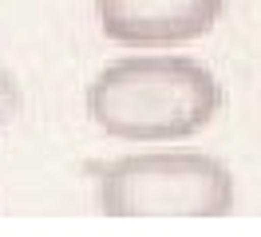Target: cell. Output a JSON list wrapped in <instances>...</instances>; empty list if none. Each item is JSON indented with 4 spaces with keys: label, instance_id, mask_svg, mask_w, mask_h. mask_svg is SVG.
Instances as JSON below:
<instances>
[{
    "label": "cell",
    "instance_id": "cell-1",
    "mask_svg": "<svg viewBox=\"0 0 261 237\" xmlns=\"http://www.w3.org/2000/svg\"><path fill=\"white\" fill-rule=\"evenodd\" d=\"M226 103L210 67L186 56L111 60L87 87L91 123L127 142H178L218 119Z\"/></svg>",
    "mask_w": 261,
    "mask_h": 237
},
{
    "label": "cell",
    "instance_id": "cell-2",
    "mask_svg": "<svg viewBox=\"0 0 261 237\" xmlns=\"http://www.w3.org/2000/svg\"><path fill=\"white\" fill-rule=\"evenodd\" d=\"M95 205L103 218H226L233 214V174L222 158L127 154L95 166Z\"/></svg>",
    "mask_w": 261,
    "mask_h": 237
},
{
    "label": "cell",
    "instance_id": "cell-3",
    "mask_svg": "<svg viewBox=\"0 0 261 237\" xmlns=\"http://www.w3.org/2000/svg\"><path fill=\"white\" fill-rule=\"evenodd\" d=\"M226 0H95L99 28L111 44L170 47L210 36Z\"/></svg>",
    "mask_w": 261,
    "mask_h": 237
}]
</instances>
